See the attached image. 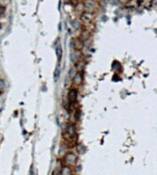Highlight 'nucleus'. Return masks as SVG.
<instances>
[{
  "label": "nucleus",
  "instance_id": "f257e3e1",
  "mask_svg": "<svg viewBox=\"0 0 157 175\" xmlns=\"http://www.w3.org/2000/svg\"><path fill=\"white\" fill-rule=\"evenodd\" d=\"M76 98H77V90H71L68 93V99L71 102H76Z\"/></svg>",
  "mask_w": 157,
  "mask_h": 175
},
{
  "label": "nucleus",
  "instance_id": "f03ea898",
  "mask_svg": "<svg viewBox=\"0 0 157 175\" xmlns=\"http://www.w3.org/2000/svg\"><path fill=\"white\" fill-rule=\"evenodd\" d=\"M66 159H67V162L70 164H75L76 161V157L74 154H68L66 157Z\"/></svg>",
  "mask_w": 157,
  "mask_h": 175
},
{
  "label": "nucleus",
  "instance_id": "7ed1b4c3",
  "mask_svg": "<svg viewBox=\"0 0 157 175\" xmlns=\"http://www.w3.org/2000/svg\"><path fill=\"white\" fill-rule=\"evenodd\" d=\"M82 81H83V78H82L81 74H76V77H75V82L78 83V84H81Z\"/></svg>",
  "mask_w": 157,
  "mask_h": 175
},
{
  "label": "nucleus",
  "instance_id": "20e7f679",
  "mask_svg": "<svg viewBox=\"0 0 157 175\" xmlns=\"http://www.w3.org/2000/svg\"><path fill=\"white\" fill-rule=\"evenodd\" d=\"M120 67H121V65H120L118 61H114L113 64H112V69H113V70H116V69L119 68Z\"/></svg>",
  "mask_w": 157,
  "mask_h": 175
},
{
  "label": "nucleus",
  "instance_id": "39448f33",
  "mask_svg": "<svg viewBox=\"0 0 157 175\" xmlns=\"http://www.w3.org/2000/svg\"><path fill=\"white\" fill-rule=\"evenodd\" d=\"M56 54H57V57H58L59 61H60L61 57H62V54H63V50H62V48H61L60 46L56 49Z\"/></svg>",
  "mask_w": 157,
  "mask_h": 175
},
{
  "label": "nucleus",
  "instance_id": "423d86ee",
  "mask_svg": "<svg viewBox=\"0 0 157 175\" xmlns=\"http://www.w3.org/2000/svg\"><path fill=\"white\" fill-rule=\"evenodd\" d=\"M59 76H60V70H59V67H57L55 69V72H54V79H55V80L58 79Z\"/></svg>",
  "mask_w": 157,
  "mask_h": 175
},
{
  "label": "nucleus",
  "instance_id": "0eeeda50",
  "mask_svg": "<svg viewBox=\"0 0 157 175\" xmlns=\"http://www.w3.org/2000/svg\"><path fill=\"white\" fill-rule=\"evenodd\" d=\"M74 73H75V70H74V68H71L69 71V77L70 78H73V76H74Z\"/></svg>",
  "mask_w": 157,
  "mask_h": 175
}]
</instances>
